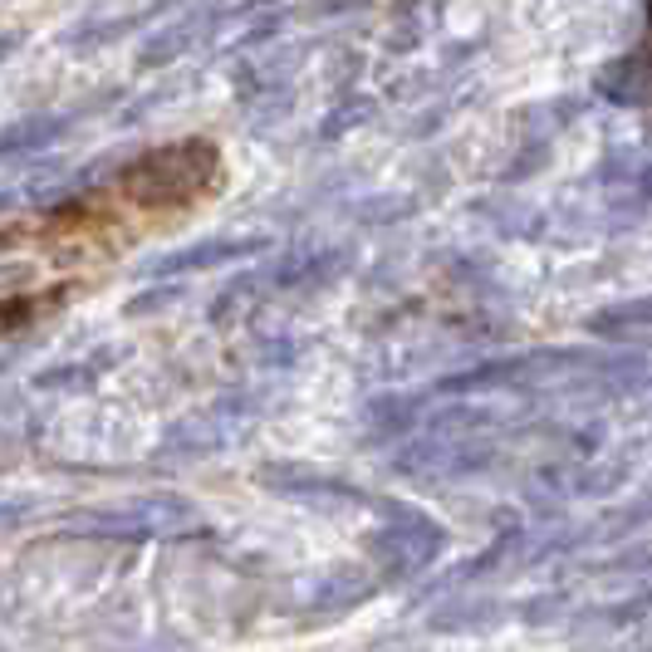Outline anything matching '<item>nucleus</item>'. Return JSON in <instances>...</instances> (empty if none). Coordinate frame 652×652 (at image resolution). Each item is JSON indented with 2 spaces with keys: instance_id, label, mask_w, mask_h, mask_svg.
<instances>
[{
  "instance_id": "nucleus-1",
  "label": "nucleus",
  "mask_w": 652,
  "mask_h": 652,
  "mask_svg": "<svg viewBox=\"0 0 652 652\" xmlns=\"http://www.w3.org/2000/svg\"><path fill=\"white\" fill-rule=\"evenodd\" d=\"M652 89L643 79V69H638V59H623V65H609L604 79H599V94H609L613 104H638Z\"/></svg>"
}]
</instances>
